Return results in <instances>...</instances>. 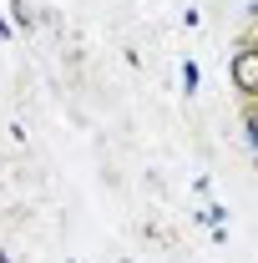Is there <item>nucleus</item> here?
<instances>
[{"instance_id": "obj_2", "label": "nucleus", "mask_w": 258, "mask_h": 263, "mask_svg": "<svg viewBox=\"0 0 258 263\" xmlns=\"http://www.w3.org/2000/svg\"><path fill=\"white\" fill-rule=\"evenodd\" d=\"M248 132H253V147H258V122H248Z\"/></svg>"}, {"instance_id": "obj_1", "label": "nucleus", "mask_w": 258, "mask_h": 263, "mask_svg": "<svg viewBox=\"0 0 258 263\" xmlns=\"http://www.w3.org/2000/svg\"><path fill=\"white\" fill-rule=\"evenodd\" d=\"M233 81L243 97H258V51H238L233 56Z\"/></svg>"}]
</instances>
